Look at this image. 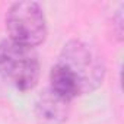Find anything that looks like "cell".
<instances>
[{"instance_id": "cell-1", "label": "cell", "mask_w": 124, "mask_h": 124, "mask_svg": "<svg viewBox=\"0 0 124 124\" xmlns=\"http://www.w3.org/2000/svg\"><path fill=\"white\" fill-rule=\"evenodd\" d=\"M105 69L101 58L82 41H70L61 50L50 73V89L72 102L93 92L104 80Z\"/></svg>"}, {"instance_id": "cell-2", "label": "cell", "mask_w": 124, "mask_h": 124, "mask_svg": "<svg viewBox=\"0 0 124 124\" xmlns=\"http://www.w3.org/2000/svg\"><path fill=\"white\" fill-rule=\"evenodd\" d=\"M0 75L18 91L34 89L39 78V60L35 48L10 39L0 41Z\"/></svg>"}, {"instance_id": "cell-3", "label": "cell", "mask_w": 124, "mask_h": 124, "mask_svg": "<svg viewBox=\"0 0 124 124\" xmlns=\"http://www.w3.org/2000/svg\"><path fill=\"white\" fill-rule=\"evenodd\" d=\"M9 39L31 48L42 44L47 37V21L41 6L35 2L13 3L6 15Z\"/></svg>"}, {"instance_id": "cell-4", "label": "cell", "mask_w": 124, "mask_h": 124, "mask_svg": "<svg viewBox=\"0 0 124 124\" xmlns=\"http://www.w3.org/2000/svg\"><path fill=\"white\" fill-rule=\"evenodd\" d=\"M70 102L55 95L50 88L38 96L35 115L39 124H63L67 120Z\"/></svg>"}]
</instances>
